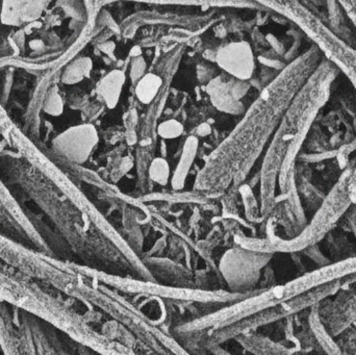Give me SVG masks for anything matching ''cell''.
<instances>
[{
  "instance_id": "obj_3",
  "label": "cell",
  "mask_w": 356,
  "mask_h": 355,
  "mask_svg": "<svg viewBox=\"0 0 356 355\" xmlns=\"http://www.w3.org/2000/svg\"><path fill=\"white\" fill-rule=\"evenodd\" d=\"M81 274L89 279H96L102 285L110 286L112 288L129 292V293L144 294L152 297H166L172 299L192 300L199 302H236L246 296V294L234 293V292L223 291H200L198 289L191 288L172 287V286H161L154 283V281H137V279H125L119 275L102 272L91 268H81L79 267Z\"/></svg>"
},
{
  "instance_id": "obj_12",
  "label": "cell",
  "mask_w": 356,
  "mask_h": 355,
  "mask_svg": "<svg viewBox=\"0 0 356 355\" xmlns=\"http://www.w3.org/2000/svg\"><path fill=\"white\" fill-rule=\"evenodd\" d=\"M162 83V79L158 75L146 74L142 76L136 88L138 99L143 104H150L158 95Z\"/></svg>"
},
{
  "instance_id": "obj_2",
  "label": "cell",
  "mask_w": 356,
  "mask_h": 355,
  "mask_svg": "<svg viewBox=\"0 0 356 355\" xmlns=\"http://www.w3.org/2000/svg\"><path fill=\"white\" fill-rule=\"evenodd\" d=\"M355 197L356 156L348 160L334 187L327 195L324 196L312 220L296 237L282 239L274 236L257 241L241 238V245L273 254L275 252L303 251L319 244L334 229L339 221L344 218L350 206L355 204Z\"/></svg>"
},
{
  "instance_id": "obj_1",
  "label": "cell",
  "mask_w": 356,
  "mask_h": 355,
  "mask_svg": "<svg viewBox=\"0 0 356 355\" xmlns=\"http://www.w3.org/2000/svg\"><path fill=\"white\" fill-rule=\"evenodd\" d=\"M338 67L324 58L295 96L266 154L261 172V215L271 214L276 201V185L288 189L295 177V163L305 146L309 131L330 101L337 81Z\"/></svg>"
},
{
  "instance_id": "obj_8",
  "label": "cell",
  "mask_w": 356,
  "mask_h": 355,
  "mask_svg": "<svg viewBox=\"0 0 356 355\" xmlns=\"http://www.w3.org/2000/svg\"><path fill=\"white\" fill-rule=\"evenodd\" d=\"M198 145V139L196 137L191 135L186 139L181 156H180L179 162H178L175 173H173L172 179H171V185H172L173 189L177 190V191L184 189L186 177H188L193 163L196 158Z\"/></svg>"
},
{
  "instance_id": "obj_16",
  "label": "cell",
  "mask_w": 356,
  "mask_h": 355,
  "mask_svg": "<svg viewBox=\"0 0 356 355\" xmlns=\"http://www.w3.org/2000/svg\"><path fill=\"white\" fill-rule=\"evenodd\" d=\"M344 218L346 219L351 231L356 235V204H353V206H350V208L347 210Z\"/></svg>"
},
{
  "instance_id": "obj_9",
  "label": "cell",
  "mask_w": 356,
  "mask_h": 355,
  "mask_svg": "<svg viewBox=\"0 0 356 355\" xmlns=\"http://www.w3.org/2000/svg\"><path fill=\"white\" fill-rule=\"evenodd\" d=\"M207 92L211 96V102L218 110L234 114L242 110L243 106L241 102L234 99L230 88H228L220 77H216L207 85Z\"/></svg>"
},
{
  "instance_id": "obj_11",
  "label": "cell",
  "mask_w": 356,
  "mask_h": 355,
  "mask_svg": "<svg viewBox=\"0 0 356 355\" xmlns=\"http://www.w3.org/2000/svg\"><path fill=\"white\" fill-rule=\"evenodd\" d=\"M127 76L120 70H114L102 79L98 85V93L110 108H114L118 104L121 92L124 87Z\"/></svg>"
},
{
  "instance_id": "obj_4",
  "label": "cell",
  "mask_w": 356,
  "mask_h": 355,
  "mask_svg": "<svg viewBox=\"0 0 356 355\" xmlns=\"http://www.w3.org/2000/svg\"><path fill=\"white\" fill-rule=\"evenodd\" d=\"M273 258V254L238 245L230 248L222 256L219 270L230 291L248 294L254 289L261 271Z\"/></svg>"
},
{
  "instance_id": "obj_17",
  "label": "cell",
  "mask_w": 356,
  "mask_h": 355,
  "mask_svg": "<svg viewBox=\"0 0 356 355\" xmlns=\"http://www.w3.org/2000/svg\"><path fill=\"white\" fill-rule=\"evenodd\" d=\"M146 70V64L143 58H137L134 63L133 69H131V74L134 77H142L143 73Z\"/></svg>"
},
{
  "instance_id": "obj_14",
  "label": "cell",
  "mask_w": 356,
  "mask_h": 355,
  "mask_svg": "<svg viewBox=\"0 0 356 355\" xmlns=\"http://www.w3.org/2000/svg\"><path fill=\"white\" fill-rule=\"evenodd\" d=\"M184 126L177 120H168L163 122L158 127V133L163 139L172 140L181 135Z\"/></svg>"
},
{
  "instance_id": "obj_6",
  "label": "cell",
  "mask_w": 356,
  "mask_h": 355,
  "mask_svg": "<svg viewBox=\"0 0 356 355\" xmlns=\"http://www.w3.org/2000/svg\"><path fill=\"white\" fill-rule=\"evenodd\" d=\"M99 141L92 124L76 125L58 135L52 142L54 151L74 164H83Z\"/></svg>"
},
{
  "instance_id": "obj_7",
  "label": "cell",
  "mask_w": 356,
  "mask_h": 355,
  "mask_svg": "<svg viewBox=\"0 0 356 355\" xmlns=\"http://www.w3.org/2000/svg\"><path fill=\"white\" fill-rule=\"evenodd\" d=\"M220 68L238 81H247L254 71V54L247 42H232L220 48L216 56Z\"/></svg>"
},
{
  "instance_id": "obj_15",
  "label": "cell",
  "mask_w": 356,
  "mask_h": 355,
  "mask_svg": "<svg viewBox=\"0 0 356 355\" xmlns=\"http://www.w3.org/2000/svg\"><path fill=\"white\" fill-rule=\"evenodd\" d=\"M339 3L356 33V0H340Z\"/></svg>"
},
{
  "instance_id": "obj_10",
  "label": "cell",
  "mask_w": 356,
  "mask_h": 355,
  "mask_svg": "<svg viewBox=\"0 0 356 355\" xmlns=\"http://www.w3.org/2000/svg\"><path fill=\"white\" fill-rule=\"evenodd\" d=\"M243 347L252 354H290L295 352L286 346L277 342L271 341L268 338L251 335L250 333H242L236 337Z\"/></svg>"
},
{
  "instance_id": "obj_5",
  "label": "cell",
  "mask_w": 356,
  "mask_h": 355,
  "mask_svg": "<svg viewBox=\"0 0 356 355\" xmlns=\"http://www.w3.org/2000/svg\"><path fill=\"white\" fill-rule=\"evenodd\" d=\"M322 324L336 339L356 323V281L316 304Z\"/></svg>"
},
{
  "instance_id": "obj_13",
  "label": "cell",
  "mask_w": 356,
  "mask_h": 355,
  "mask_svg": "<svg viewBox=\"0 0 356 355\" xmlns=\"http://www.w3.org/2000/svg\"><path fill=\"white\" fill-rule=\"evenodd\" d=\"M148 175L154 183L161 185H168L170 179V167L163 158H156L148 167Z\"/></svg>"
}]
</instances>
